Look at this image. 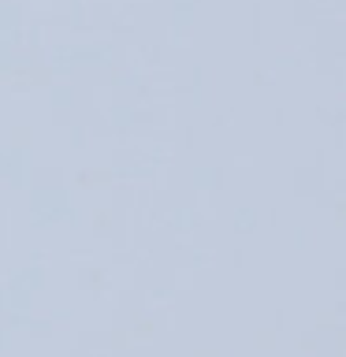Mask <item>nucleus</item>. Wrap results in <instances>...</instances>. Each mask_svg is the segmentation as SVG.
Returning <instances> with one entry per match:
<instances>
[]
</instances>
